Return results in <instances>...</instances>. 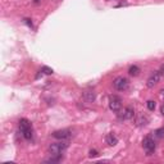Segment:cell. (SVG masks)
Segmentation results:
<instances>
[{"label":"cell","instance_id":"obj_3","mask_svg":"<svg viewBox=\"0 0 164 164\" xmlns=\"http://www.w3.org/2000/svg\"><path fill=\"white\" fill-rule=\"evenodd\" d=\"M142 146L145 149V151H146L148 155H151V154L155 151V142H154V140L151 137H145L144 141H142Z\"/></svg>","mask_w":164,"mask_h":164},{"label":"cell","instance_id":"obj_13","mask_svg":"<svg viewBox=\"0 0 164 164\" xmlns=\"http://www.w3.org/2000/svg\"><path fill=\"white\" fill-rule=\"evenodd\" d=\"M60 160H62V157L60 155H53L50 159H46L45 163H59Z\"/></svg>","mask_w":164,"mask_h":164},{"label":"cell","instance_id":"obj_19","mask_svg":"<svg viewBox=\"0 0 164 164\" xmlns=\"http://www.w3.org/2000/svg\"><path fill=\"white\" fill-rule=\"evenodd\" d=\"M160 112H162V114L164 116V104H163V105H162V109H160Z\"/></svg>","mask_w":164,"mask_h":164},{"label":"cell","instance_id":"obj_21","mask_svg":"<svg viewBox=\"0 0 164 164\" xmlns=\"http://www.w3.org/2000/svg\"><path fill=\"white\" fill-rule=\"evenodd\" d=\"M34 3H36V4H37V3H40V0H34Z\"/></svg>","mask_w":164,"mask_h":164},{"label":"cell","instance_id":"obj_10","mask_svg":"<svg viewBox=\"0 0 164 164\" xmlns=\"http://www.w3.org/2000/svg\"><path fill=\"white\" fill-rule=\"evenodd\" d=\"M105 141H107V144L109 145V146H116V145L118 144V139H117V136L114 133H108L107 137H105Z\"/></svg>","mask_w":164,"mask_h":164},{"label":"cell","instance_id":"obj_4","mask_svg":"<svg viewBox=\"0 0 164 164\" xmlns=\"http://www.w3.org/2000/svg\"><path fill=\"white\" fill-rule=\"evenodd\" d=\"M109 108L112 109L113 112H119L122 108V99L117 95H113L109 99Z\"/></svg>","mask_w":164,"mask_h":164},{"label":"cell","instance_id":"obj_14","mask_svg":"<svg viewBox=\"0 0 164 164\" xmlns=\"http://www.w3.org/2000/svg\"><path fill=\"white\" fill-rule=\"evenodd\" d=\"M146 105H148L149 110H154V109H155V107H157V104H155V101H153V100H149Z\"/></svg>","mask_w":164,"mask_h":164},{"label":"cell","instance_id":"obj_5","mask_svg":"<svg viewBox=\"0 0 164 164\" xmlns=\"http://www.w3.org/2000/svg\"><path fill=\"white\" fill-rule=\"evenodd\" d=\"M113 85H114V87L117 90L123 91V90H126L127 87H128L130 82H128V80H127L126 77H117V78L113 81Z\"/></svg>","mask_w":164,"mask_h":164},{"label":"cell","instance_id":"obj_20","mask_svg":"<svg viewBox=\"0 0 164 164\" xmlns=\"http://www.w3.org/2000/svg\"><path fill=\"white\" fill-rule=\"evenodd\" d=\"M160 92H162V96L164 98V90H162V91H160Z\"/></svg>","mask_w":164,"mask_h":164},{"label":"cell","instance_id":"obj_7","mask_svg":"<svg viewBox=\"0 0 164 164\" xmlns=\"http://www.w3.org/2000/svg\"><path fill=\"white\" fill-rule=\"evenodd\" d=\"M133 116H135V110L132 107L124 108L119 114H118V117H119L121 119H131V118H133Z\"/></svg>","mask_w":164,"mask_h":164},{"label":"cell","instance_id":"obj_8","mask_svg":"<svg viewBox=\"0 0 164 164\" xmlns=\"http://www.w3.org/2000/svg\"><path fill=\"white\" fill-rule=\"evenodd\" d=\"M159 80H160V73H158V72H157V73H154V75L148 80L146 86H148V87L151 89V87H154V86H155V85L158 83Z\"/></svg>","mask_w":164,"mask_h":164},{"label":"cell","instance_id":"obj_16","mask_svg":"<svg viewBox=\"0 0 164 164\" xmlns=\"http://www.w3.org/2000/svg\"><path fill=\"white\" fill-rule=\"evenodd\" d=\"M89 157H90V158H96V157H99V153L96 151V150H92V149H91L90 151H89Z\"/></svg>","mask_w":164,"mask_h":164},{"label":"cell","instance_id":"obj_11","mask_svg":"<svg viewBox=\"0 0 164 164\" xmlns=\"http://www.w3.org/2000/svg\"><path fill=\"white\" fill-rule=\"evenodd\" d=\"M148 122H149L148 117H145L144 114H141V116L137 117V119H136V124H137V126H146Z\"/></svg>","mask_w":164,"mask_h":164},{"label":"cell","instance_id":"obj_1","mask_svg":"<svg viewBox=\"0 0 164 164\" xmlns=\"http://www.w3.org/2000/svg\"><path fill=\"white\" fill-rule=\"evenodd\" d=\"M19 128L22 131V133H23L25 139L30 140L32 137V126H31V123L28 119H26V118H22L19 121Z\"/></svg>","mask_w":164,"mask_h":164},{"label":"cell","instance_id":"obj_17","mask_svg":"<svg viewBox=\"0 0 164 164\" xmlns=\"http://www.w3.org/2000/svg\"><path fill=\"white\" fill-rule=\"evenodd\" d=\"M155 136H157V137H159V139L164 137V130H157L155 131Z\"/></svg>","mask_w":164,"mask_h":164},{"label":"cell","instance_id":"obj_6","mask_svg":"<svg viewBox=\"0 0 164 164\" xmlns=\"http://www.w3.org/2000/svg\"><path fill=\"white\" fill-rule=\"evenodd\" d=\"M71 136H72L71 130H59L53 132V137L58 140H66V139H69Z\"/></svg>","mask_w":164,"mask_h":164},{"label":"cell","instance_id":"obj_18","mask_svg":"<svg viewBox=\"0 0 164 164\" xmlns=\"http://www.w3.org/2000/svg\"><path fill=\"white\" fill-rule=\"evenodd\" d=\"M25 22H26V23H27V25H28L30 27H32V22H31L30 19H25Z\"/></svg>","mask_w":164,"mask_h":164},{"label":"cell","instance_id":"obj_15","mask_svg":"<svg viewBox=\"0 0 164 164\" xmlns=\"http://www.w3.org/2000/svg\"><path fill=\"white\" fill-rule=\"evenodd\" d=\"M41 72H42V73H45V75H53L54 71L51 69V68H49V67H42Z\"/></svg>","mask_w":164,"mask_h":164},{"label":"cell","instance_id":"obj_2","mask_svg":"<svg viewBox=\"0 0 164 164\" xmlns=\"http://www.w3.org/2000/svg\"><path fill=\"white\" fill-rule=\"evenodd\" d=\"M68 148V144L67 142H54L50 145V148H49V151L51 155H60V154L64 151V150Z\"/></svg>","mask_w":164,"mask_h":164},{"label":"cell","instance_id":"obj_9","mask_svg":"<svg viewBox=\"0 0 164 164\" xmlns=\"http://www.w3.org/2000/svg\"><path fill=\"white\" fill-rule=\"evenodd\" d=\"M83 99H85V101H87V103H92L95 101V99H96V94H95V91H85L83 92Z\"/></svg>","mask_w":164,"mask_h":164},{"label":"cell","instance_id":"obj_12","mask_svg":"<svg viewBox=\"0 0 164 164\" xmlns=\"http://www.w3.org/2000/svg\"><path fill=\"white\" fill-rule=\"evenodd\" d=\"M140 72H141V69H140V68H139L137 66H132V67H130V69H128L130 76H133V77L139 76V75H140Z\"/></svg>","mask_w":164,"mask_h":164}]
</instances>
